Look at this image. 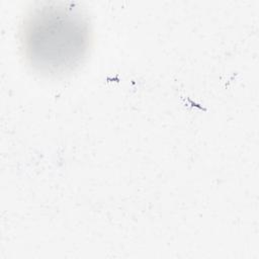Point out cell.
<instances>
[{
	"label": "cell",
	"mask_w": 259,
	"mask_h": 259,
	"mask_svg": "<svg viewBox=\"0 0 259 259\" xmlns=\"http://www.w3.org/2000/svg\"><path fill=\"white\" fill-rule=\"evenodd\" d=\"M21 44L28 63L38 72L59 75L72 71L86 56L89 26L72 7L49 5L25 20Z\"/></svg>",
	"instance_id": "6da1fadb"
}]
</instances>
